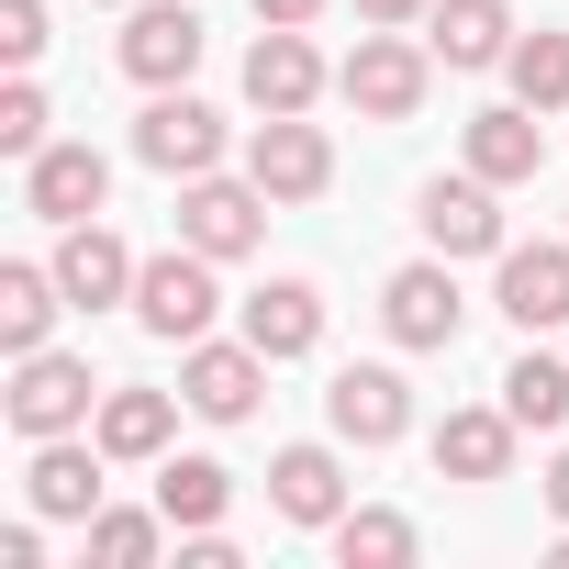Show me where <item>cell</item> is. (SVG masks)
Returning a JSON list of instances; mask_svg holds the SVG:
<instances>
[{"instance_id": "cell-1", "label": "cell", "mask_w": 569, "mask_h": 569, "mask_svg": "<svg viewBox=\"0 0 569 569\" xmlns=\"http://www.w3.org/2000/svg\"><path fill=\"white\" fill-rule=\"evenodd\" d=\"M425 90H436V46H413L402 23H369V34H358V57L336 68V101H347L358 123H413V112H425Z\"/></svg>"}, {"instance_id": "cell-2", "label": "cell", "mask_w": 569, "mask_h": 569, "mask_svg": "<svg viewBox=\"0 0 569 569\" xmlns=\"http://www.w3.org/2000/svg\"><path fill=\"white\" fill-rule=\"evenodd\" d=\"M212 268H223V257H201L190 234L134 268V325H146L157 347H201V336H212V313H223V279H212Z\"/></svg>"}, {"instance_id": "cell-3", "label": "cell", "mask_w": 569, "mask_h": 569, "mask_svg": "<svg viewBox=\"0 0 569 569\" xmlns=\"http://www.w3.org/2000/svg\"><path fill=\"white\" fill-rule=\"evenodd\" d=\"M0 413H12L23 447H34V436H79V425L101 413V380H90V358L34 347V358H12V391H0Z\"/></svg>"}, {"instance_id": "cell-4", "label": "cell", "mask_w": 569, "mask_h": 569, "mask_svg": "<svg viewBox=\"0 0 569 569\" xmlns=\"http://www.w3.org/2000/svg\"><path fill=\"white\" fill-rule=\"evenodd\" d=\"M246 179H257L268 201H325V190H336V146H325V123H313V112H257V134H246Z\"/></svg>"}, {"instance_id": "cell-5", "label": "cell", "mask_w": 569, "mask_h": 569, "mask_svg": "<svg viewBox=\"0 0 569 569\" xmlns=\"http://www.w3.org/2000/svg\"><path fill=\"white\" fill-rule=\"evenodd\" d=\"M380 325H391V347H413V358L458 347V325H469V302H458V257L391 268V279H380Z\"/></svg>"}, {"instance_id": "cell-6", "label": "cell", "mask_w": 569, "mask_h": 569, "mask_svg": "<svg viewBox=\"0 0 569 569\" xmlns=\"http://www.w3.org/2000/svg\"><path fill=\"white\" fill-rule=\"evenodd\" d=\"M134 157H146L157 179H201V168H223V112L190 101V90H146V112H134Z\"/></svg>"}, {"instance_id": "cell-7", "label": "cell", "mask_w": 569, "mask_h": 569, "mask_svg": "<svg viewBox=\"0 0 569 569\" xmlns=\"http://www.w3.org/2000/svg\"><path fill=\"white\" fill-rule=\"evenodd\" d=\"M268 190L257 179H223V168H201V179H179V234L201 246V257H257V234H268Z\"/></svg>"}, {"instance_id": "cell-8", "label": "cell", "mask_w": 569, "mask_h": 569, "mask_svg": "<svg viewBox=\"0 0 569 569\" xmlns=\"http://www.w3.org/2000/svg\"><path fill=\"white\" fill-rule=\"evenodd\" d=\"M46 268H57L68 313H112V302H134V268H146V257L90 212V223H57V257H46Z\"/></svg>"}, {"instance_id": "cell-9", "label": "cell", "mask_w": 569, "mask_h": 569, "mask_svg": "<svg viewBox=\"0 0 569 569\" xmlns=\"http://www.w3.org/2000/svg\"><path fill=\"white\" fill-rule=\"evenodd\" d=\"M413 223H425L436 257H502V190H491L480 168L425 179V190H413Z\"/></svg>"}, {"instance_id": "cell-10", "label": "cell", "mask_w": 569, "mask_h": 569, "mask_svg": "<svg viewBox=\"0 0 569 569\" xmlns=\"http://www.w3.org/2000/svg\"><path fill=\"white\" fill-rule=\"evenodd\" d=\"M268 369H279V358H257L246 336H234V347H212V336H201V347H179V402H190L201 425H246V413H257V391H268Z\"/></svg>"}, {"instance_id": "cell-11", "label": "cell", "mask_w": 569, "mask_h": 569, "mask_svg": "<svg viewBox=\"0 0 569 569\" xmlns=\"http://www.w3.org/2000/svg\"><path fill=\"white\" fill-rule=\"evenodd\" d=\"M325 425H336L347 447H402V436H413V391H402V369H380V358L336 369V380H325Z\"/></svg>"}, {"instance_id": "cell-12", "label": "cell", "mask_w": 569, "mask_h": 569, "mask_svg": "<svg viewBox=\"0 0 569 569\" xmlns=\"http://www.w3.org/2000/svg\"><path fill=\"white\" fill-rule=\"evenodd\" d=\"M123 79L134 90H190L201 68V12H179V0H134V23H123Z\"/></svg>"}, {"instance_id": "cell-13", "label": "cell", "mask_w": 569, "mask_h": 569, "mask_svg": "<svg viewBox=\"0 0 569 569\" xmlns=\"http://www.w3.org/2000/svg\"><path fill=\"white\" fill-rule=\"evenodd\" d=\"M325 90H336V68L313 57L302 23H268V34L246 46V101H257V112H313Z\"/></svg>"}, {"instance_id": "cell-14", "label": "cell", "mask_w": 569, "mask_h": 569, "mask_svg": "<svg viewBox=\"0 0 569 569\" xmlns=\"http://www.w3.org/2000/svg\"><path fill=\"white\" fill-rule=\"evenodd\" d=\"M491 302H502V325H525V336L569 325V234H558V246H502V257H491Z\"/></svg>"}, {"instance_id": "cell-15", "label": "cell", "mask_w": 569, "mask_h": 569, "mask_svg": "<svg viewBox=\"0 0 569 569\" xmlns=\"http://www.w3.org/2000/svg\"><path fill=\"white\" fill-rule=\"evenodd\" d=\"M101 436L79 447V436H34V469H23V502L46 513V525H90L101 513Z\"/></svg>"}, {"instance_id": "cell-16", "label": "cell", "mask_w": 569, "mask_h": 569, "mask_svg": "<svg viewBox=\"0 0 569 569\" xmlns=\"http://www.w3.org/2000/svg\"><path fill=\"white\" fill-rule=\"evenodd\" d=\"M23 201H34V223H90L112 201V157L101 146H46V157H23Z\"/></svg>"}, {"instance_id": "cell-17", "label": "cell", "mask_w": 569, "mask_h": 569, "mask_svg": "<svg viewBox=\"0 0 569 569\" xmlns=\"http://www.w3.org/2000/svg\"><path fill=\"white\" fill-rule=\"evenodd\" d=\"M513 413L502 402H469V413H447L436 425V480H458V491H491V480H513Z\"/></svg>"}, {"instance_id": "cell-18", "label": "cell", "mask_w": 569, "mask_h": 569, "mask_svg": "<svg viewBox=\"0 0 569 569\" xmlns=\"http://www.w3.org/2000/svg\"><path fill=\"white\" fill-rule=\"evenodd\" d=\"M246 347L257 358H313L325 347V291H313V279H268V291H246Z\"/></svg>"}, {"instance_id": "cell-19", "label": "cell", "mask_w": 569, "mask_h": 569, "mask_svg": "<svg viewBox=\"0 0 569 569\" xmlns=\"http://www.w3.org/2000/svg\"><path fill=\"white\" fill-rule=\"evenodd\" d=\"M513 12H502V0H436V12H425V46H436V68H502L513 57Z\"/></svg>"}, {"instance_id": "cell-20", "label": "cell", "mask_w": 569, "mask_h": 569, "mask_svg": "<svg viewBox=\"0 0 569 569\" xmlns=\"http://www.w3.org/2000/svg\"><path fill=\"white\" fill-rule=\"evenodd\" d=\"M469 168H480L491 190H525V179L547 168V134H536V112H525V101H491V112H469Z\"/></svg>"}, {"instance_id": "cell-21", "label": "cell", "mask_w": 569, "mask_h": 569, "mask_svg": "<svg viewBox=\"0 0 569 569\" xmlns=\"http://www.w3.org/2000/svg\"><path fill=\"white\" fill-rule=\"evenodd\" d=\"M90 436L123 458V469H146V458H168V436H179V391H101V413H90Z\"/></svg>"}, {"instance_id": "cell-22", "label": "cell", "mask_w": 569, "mask_h": 569, "mask_svg": "<svg viewBox=\"0 0 569 569\" xmlns=\"http://www.w3.org/2000/svg\"><path fill=\"white\" fill-rule=\"evenodd\" d=\"M268 502H279V525H336V513H347L336 447H279V458H268Z\"/></svg>"}, {"instance_id": "cell-23", "label": "cell", "mask_w": 569, "mask_h": 569, "mask_svg": "<svg viewBox=\"0 0 569 569\" xmlns=\"http://www.w3.org/2000/svg\"><path fill=\"white\" fill-rule=\"evenodd\" d=\"M57 313H68L57 268H34V257H12V268H0V347H12V358H34V347L57 336Z\"/></svg>"}, {"instance_id": "cell-24", "label": "cell", "mask_w": 569, "mask_h": 569, "mask_svg": "<svg viewBox=\"0 0 569 569\" xmlns=\"http://www.w3.org/2000/svg\"><path fill=\"white\" fill-rule=\"evenodd\" d=\"M223 502H234V469H223V458H157V513H168L179 536L223 525Z\"/></svg>"}, {"instance_id": "cell-25", "label": "cell", "mask_w": 569, "mask_h": 569, "mask_svg": "<svg viewBox=\"0 0 569 569\" xmlns=\"http://www.w3.org/2000/svg\"><path fill=\"white\" fill-rule=\"evenodd\" d=\"M325 536H336V558H347V569H413V547H425V536H413V513H391V502H347Z\"/></svg>"}, {"instance_id": "cell-26", "label": "cell", "mask_w": 569, "mask_h": 569, "mask_svg": "<svg viewBox=\"0 0 569 569\" xmlns=\"http://www.w3.org/2000/svg\"><path fill=\"white\" fill-rule=\"evenodd\" d=\"M502 413H513L525 436H558V425H569V358L525 347V358L502 369Z\"/></svg>"}, {"instance_id": "cell-27", "label": "cell", "mask_w": 569, "mask_h": 569, "mask_svg": "<svg viewBox=\"0 0 569 569\" xmlns=\"http://www.w3.org/2000/svg\"><path fill=\"white\" fill-rule=\"evenodd\" d=\"M502 79H513L525 112H569V34H558V23H547V34H513Z\"/></svg>"}, {"instance_id": "cell-28", "label": "cell", "mask_w": 569, "mask_h": 569, "mask_svg": "<svg viewBox=\"0 0 569 569\" xmlns=\"http://www.w3.org/2000/svg\"><path fill=\"white\" fill-rule=\"evenodd\" d=\"M157 547H168V513H123V502L90 513V569H157Z\"/></svg>"}, {"instance_id": "cell-29", "label": "cell", "mask_w": 569, "mask_h": 569, "mask_svg": "<svg viewBox=\"0 0 569 569\" xmlns=\"http://www.w3.org/2000/svg\"><path fill=\"white\" fill-rule=\"evenodd\" d=\"M57 134H46V90L34 79H12V90H0V157H46Z\"/></svg>"}, {"instance_id": "cell-30", "label": "cell", "mask_w": 569, "mask_h": 569, "mask_svg": "<svg viewBox=\"0 0 569 569\" xmlns=\"http://www.w3.org/2000/svg\"><path fill=\"white\" fill-rule=\"evenodd\" d=\"M0 57H12V68L46 57V0H0Z\"/></svg>"}, {"instance_id": "cell-31", "label": "cell", "mask_w": 569, "mask_h": 569, "mask_svg": "<svg viewBox=\"0 0 569 569\" xmlns=\"http://www.w3.org/2000/svg\"><path fill=\"white\" fill-rule=\"evenodd\" d=\"M425 12H436V0H358V23H402V34H413Z\"/></svg>"}, {"instance_id": "cell-32", "label": "cell", "mask_w": 569, "mask_h": 569, "mask_svg": "<svg viewBox=\"0 0 569 569\" xmlns=\"http://www.w3.org/2000/svg\"><path fill=\"white\" fill-rule=\"evenodd\" d=\"M257 23H302V34H313V23H325V0H257Z\"/></svg>"}, {"instance_id": "cell-33", "label": "cell", "mask_w": 569, "mask_h": 569, "mask_svg": "<svg viewBox=\"0 0 569 569\" xmlns=\"http://www.w3.org/2000/svg\"><path fill=\"white\" fill-rule=\"evenodd\" d=\"M547 513H558V525H569V447H558V458H547Z\"/></svg>"}, {"instance_id": "cell-34", "label": "cell", "mask_w": 569, "mask_h": 569, "mask_svg": "<svg viewBox=\"0 0 569 569\" xmlns=\"http://www.w3.org/2000/svg\"><path fill=\"white\" fill-rule=\"evenodd\" d=\"M547 558H558V569H569V536H558V547H547Z\"/></svg>"}, {"instance_id": "cell-35", "label": "cell", "mask_w": 569, "mask_h": 569, "mask_svg": "<svg viewBox=\"0 0 569 569\" xmlns=\"http://www.w3.org/2000/svg\"><path fill=\"white\" fill-rule=\"evenodd\" d=\"M112 12H134V0H112Z\"/></svg>"}]
</instances>
